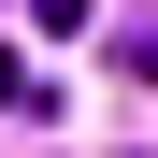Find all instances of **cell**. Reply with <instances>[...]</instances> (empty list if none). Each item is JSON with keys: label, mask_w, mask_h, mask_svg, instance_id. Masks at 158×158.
<instances>
[{"label": "cell", "mask_w": 158, "mask_h": 158, "mask_svg": "<svg viewBox=\"0 0 158 158\" xmlns=\"http://www.w3.org/2000/svg\"><path fill=\"white\" fill-rule=\"evenodd\" d=\"M115 72H129V86H158V29H129V43H115Z\"/></svg>", "instance_id": "obj_2"}, {"label": "cell", "mask_w": 158, "mask_h": 158, "mask_svg": "<svg viewBox=\"0 0 158 158\" xmlns=\"http://www.w3.org/2000/svg\"><path fill=\"white\" fill-rule=\"evenodd\" d=\"M0 115H43V86H29V58L0 43Z\"/></svg>", "instance_id": "obj_1"}]
</instances>
